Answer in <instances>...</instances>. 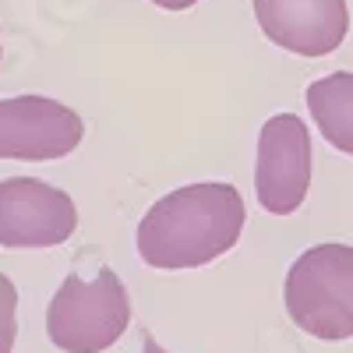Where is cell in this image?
Segmentation results:
<instances>
[{
    "instance_id": "1",
    "label": "cell",
    "mask_w": 353,
    "mask_h": 353,
    "mask_svg": "<svg viewBox=\"0 0 353 353\" xmlns=\"http://www.w3.org/2000/svg\"><path fill=\"white\" fill-rule=\"evenodd\" d=\"M248 226L244 194L230 181L173 188L149 205L134 230L138 258L156 272H191L226 258Z\"/></svg>"
},
{
    "instance_id": "2",
    "label": "cell",
    "mask_w": 353,
    "mask_h": 353,
    "mask_svg": "<svg viewBox=\"0 0 353 353\" xmlns=\"http://www.w3.org/2000/svg\"><path fill=\"white\" fill-rule=\"evenodd\" d=\"M283 307L311 339H353V244L325 241L301 251L283 283Z\"/></svg>"
},
{
    "instance_id": "3",
    "label": "cell",
    "mask_w": 353,
    "mask_h": 353,
    "mask_svg": "<svg viewBox=\"0 0 353 353\" xmlns=\"http://www.w3.org/2000/svg\"><path fill=\"white\" fill-rule=\"evenodd\" d=\"M131 329V293L113 269L68 276L46 304V339L61 353H106Z\"/></svg>"
},
{
    "instance_id": "4",
    "label": "cell",
    "mask_w": 353,
    "mask_h": 353,
    "mask_svg": "<svg viewBox=\"0 0 353 353\" xmlns=\"http://www.w3.org/2000/svg\"><path fill=\"white\" fill-rule=\"evenodd\" d=\"M314 176L311 128L297 113H276L258 131L254 198L269 216H293L307 201Z\"/></svg>"
},
{
    "instance_id": "5",
    "label": "cell",
    "mask_w": 353,
    "mask_h": 353,
    "mask_svg": "<svg viewBox=\"0 0 353 353\" xmlns=\"http://www.w3.org/2000/svg\"><path fill=\"white\" fill-rule=\"evenodd\" d=\"M78 205L68 191L39 176H4L0 181V248L8 251H50L74 237Z\"/></svg>"
},
{
    "instance_id": "6",
    "label": "cell",
    "mask_w": 353,
    "mask_h": 353,
    "mask_svg": "<svg viewBox=\"0 0 353 353\" xmlns=\"http://www.w3.org/2000/svg\"><path fill=\"white\" fill-rule=\"evenodd\" d=\"M85 141L81 113L53 96H8L0 99V159L53 163L78 152Z\"/></svg>"
},
{
    "instance_id": "7",
    "label": "cell",
    "mask_w": 353,
    "mask_h": 353,
    "mask_svg": "<svg viewBox=\"0 0 353 353\" xmlns=\"http://www.w3.org/2000/svg\"><path fill=\"white\" fill-rule=\"evenodd\" d=\"M251 8L265 39L297 57H329L350 36L346 0H251Z\"/></svg>"
},
{
    "instance_id": "8",
    "label": "cell",
    "mask_w": 353,
    "mask_h": 353,
    "mask_svg": "<svg viewBox=\"0 0 353 353\" xmlns=\"http://www.w3.org/2000/svg\"><path fill=\"white\" fill-rule=\"evenodd\" d=\"M311 121L332 149L353 156V71H332L307 85Z\"/></svg>"
},
{
    "instance_id": "9",
    "label": "cell",
    "mask_w": 353,
    "mask_h": 353,
    "mask_svg": "<svg viewBox=\"0 0 353 353\" xmlns=\"http://www.w3.org/2000/svg\"><path fill=\"white\" fill-rule=\"evenodd\" d=\"M18 343V286L0 272V353H14Z\"/></svg>"
},
{
    "instance_id": "10",
    "label": "cell",
    "mask_w": 353,
    "mask_h": 353,
    "mask_svg": "<svg viewBox=\"0 0 353 353\" xmlns=\"http://www.w3.org/2000/svg\"><path fill=\"white\" fill-rule=\"evenodd\" d=\"M149 4H156V8H163V11H191L198 0H149Z\"/></svg>"
},
{
    "instance_id": "11",
    "label": "cell",
    "mask_w": 353,
    "mask_h": 353,
    "mask_svg": "<svg viewBox=\"0 0 353 353\" xmlns=\"http://www.w3.org/2000/svg\"><path fill=\"white\" fill-rule=\"evenodd\" d=\"M141 353H170V350L159 346V339L152 332H141Z\"/></svg>"
},
{
    "instance_id": "12",
    "label": "cell",
    "mask_w": 353,
    "mask_h": 353,
    "mask_svg": "<svg viewBox=\"0 0 353 353\" xmlns=\"http://www.w3.org/2000/svg\"><path fill=\"white\" fill-rule=\"evenodd\" d=\"M0 57H4V46H0Z\"/></svg>"
}]
</instances>
